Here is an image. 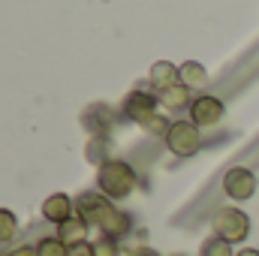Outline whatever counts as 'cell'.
I'll use <instances>...</instances> for the list:
<instances>
[{"label": "cell", "instance_id": "obj_1", "mask_svg": "<svg viewBox=\"0 0 259 256\" xmlns=\"http://www.w3.org/2000/svg\"><path fill=\"white\" fill-rule=\"evenodd\" d=\"M75 214L88 223V226H97L106 238H121L130 232V214H124L121 208L112 205L109 196L103 193H81L75 199Z\"/></svg>", "mask_w": 259, "mask_h": 256}, {"label": "cell", "instance_id": "obj_2", "mask_svg": "<svg viewBox=\"0 0 259 256\" xmlns=\"http://www.w3.org/2000/svg\"><path fill=\"white\" fill-rule=\"evenodd\" d=\"M136 184H139L136 169L124 160H106L97 169V187L109 199H127L130 193L136 190Z\"/></svg>", "mask_w": 259, "mask_h": 256}, {"label": "cell", "instance_id": "obj_3", "mask_svg": "<svg viewBox=\"0 0 259 256\" xmlns=\"http://www.w3.org/2000/svg\"><path fill=\"white\" fill-rule=\"evenodd\" d=\"M211 229H214L217 238L235 244V241H244V238H247L250 220H247V214L238 211V208H217L214 217H211Z\"/></svg>", "mask_w": 259, "mask_h": 256}, {"label": "cell", "instance_id": "obj_4", "mask_svg": "<svg viewBox=\"0 0 259 256\" xmlns=\"http://www.w3.org/2000/svg\"><path fill=\"white\" fill-rule=\"evenodd\" d=\"M166 145L172 154L178 157H193L202 145V136H199V127L193 121H172V127L166 133Z\"/></svg>", "mask_w": 259, "mask_h": 256}, {"label": "cell", "instance_id": "obj_5", "mask_svg": "<svg viewBox=\"0 0 259 256\" xmlns=\"http://www.w3.org/2000/svg\"><path fill=\"white\" fill-rule=\"evenodd\" d=\"M223 118V100L220 97H211V94H202L196 97L193 106H190V121L196 127H214L220 124Z\"/></svg>", "mask_w": 259, "mask_h": 256}, {"label": "cell", "instance_id": "obj_6", "mask_svg": "<svg viewBox=\"0 0 259 256\" xmlns=\"http://www.w3.org/2000/svg\"><path fill=\"white\" fill-rule=\"evenodd\" d=\"M223 190L226 196H232V199H250L253 193H256V175L247 169V166H235V169H229L226 172V178H223Z\"/></svg>", "mask_w": 259, "mask_h": 256}, {"label": "cell", "instance_id": "obj_7", "mask_svg": "<svg viewBox=\"0 0 259 256\" xmlns=\"http://www.w3.org/2000/svg\"><path fill=\"white\" fill-rule=\"evenodd\" d=\"M157 103H160V97L145 94V91H133L127 100H124V112H127L139 127H145V124L157 115Z\"/></svg>", "mask_w": 259, "mask_h": 256}, {"label": "cell", "instance_id": "obj_8", "mask_svg": "<svg viewBox=\"0 0 259 256\" xmlns=\"http://www.w3.org/2000/svg\"><path fill=\"white\" fill-rule=\"evenodd\" d=\"M42 217L55 226H64L66 220L75 217V202L66 196V193H52L46 202H42Z\"/></svg>", "mask_w": 259, "mask_h": 256}, {"label": "cell", "instance_id": "obj_9", "mask_svg": "<svg viewBox=\"0 0 259 256\" xmlns=\"http://www.w3.org/2000/svg\"><path fill=\"white\" fill-rule=\"evenodd\" d=\"M151 84H154L157 94H163V91L181 84V66L169 64V61H157V64L151 66Z\"/></svg>", "mask_w": 259, "mask_h": 256}, {"label": "cell", "instance_id": "obj_10", "mask_svg": "<svg viewBox=\"0 0 259 256\" xmlns=\"http://www.w3.org/2000/svg\"><path fill=\"white\" fill-rule=\"evenodd\" d=\"M160 97V106L163 109H169V112H181V109H190L193 106V91L190 88H184V84H175V88H169V91H163V94H157Z\"/></svg>", "mask_w": 259, "mask_h": 256}, {"label": "cell", "instance_id": "obj_11", "mask_svg": "<svg viewBox=\"0 0 259 256\" xmlns=\"http://www.w3.org/2000/svg\"><path fill=\"white\" fill-rule=\"evenodd\" d=\"M84 235H88V223L75 214L72 220H66L64 226H58V238L64 241L66 247H72V244H81L84 241Z\"/></svg>", "mask_w": 259, "mask_h": 256}, {"label": "cell", "instance_id": "obj_12", "mask_svg": "<svg viewBox=\"0 0 259 256\" xmlns=\"http://www.w3.org/2000/svg\"><path fill=\"white\" fill-rule=\"evenodd\" d=\"M181 84L184 88H205L208 84V72H205V66L196 64V61H187V64H181Z\"/></svg>", "mask_w": 259, "mask_h": 256}, {"label": "cell", "instance_id": "obj_13", "mask_svg": "<svg viewBox=\"0 0 259 256\" xmlns=\"http://www.w3.org/2000/svg\"><path fill=\"white\" fill-rule=\"evenodd\" d=\"M202 256H235V253H232V244H229V241L211 235V238L202 244Z\"/></svg>", "mask_w": 259, "mask_h": 256}, {"label": "cell", "instance_id": "obj_14", "mask_svg": "<svg viewBox=\"0 0 259 256\" xmlns=\"http://www.w3.org/2000/svg\"><path fill=\"white\" fill-rule=\"evenodd\" d=\"M66 253H69V247L61 238H42L36 244V256H66Z\"/></svg>", "mask_w": 259, "mask_h": 256}, {"label": "cell", "instance_id": "obj_15", "mask_svg": "<svg viewBox=\"0 0 259 256\" xmlns=\"http://www.w3.org/2000/svg\"><path fill=\"white\" fill-rule=\"evenodd\" d=\"M15 229H18L15 214H12L9 208H0V241H9V238L15 235Z\"/></svg>", "mask_w": 259, "mask_h": 256}, {"label": "cell", "instance_id": "obj_16", "mask_svg": "<svg viewBox=\"0 0 259 256\" xmlns=\"http://www.w3.org/2000/svg\"><path fill=\"white\" fill-rule=\"evenodd\" d=\"M94 250H97V256H121L118 253V244H115V238H100L97 244H94Z\"/></svg>", "mask_w": 259, "mask_h": 256}, {"label": "cell", "instance_id": "obj_17", "mask_svg": "<svg viewBox=\"0 0 259 256\" xmlns=\"http://www.w3.org/2000/svg\"><path fill=\"white\" fill-rule=\"evenodd\" d=\"M66 256H97V250H94V244L81 241V244H72V247H69V253H66Z\"/></svg>", "mask_w": 259, "mask_h": 256}, {"label": "cell", "instance_id": "obj_18", "mask_svg": "<svg viewBox=\"0 0 259 256\" xmlns=\"http://www.w3.org/2000/svg\"><path fill=\"white\" fill-rule=\"evenodd\" d=\"M124 256H160V253L151 250V247H133V250H127Z\"/></svg>", "mask_w": 259, "mask_h": 256}, {"label": "cell", "instance_id": "obj_19", "mask_svg": "<svg viewBox=\"0 0 259 256\" xmlns=\"http://www.w3.org/2000/svg\"><path fill=\"white\" fill-rule=\"evenodd\" d=\"M9 256H36V250L33 247H18V250H12Z\"/></svg>", "mask_w": 259, "mask_h": 256}, {"label": "cell", "instance_id": "obj_20", "mask_svg": "<svg viewBox=\"0 0 259 256\" xmlns=\"http://www.w3.org/2000/svg\"><path fill=\"white\" fill-rule=\"evenodd\" d=\"M235 256H259V250L256 247H244V250H238Z\"/></svg>", "mask_w": 259, "mask_h": 256}]
</instances>
